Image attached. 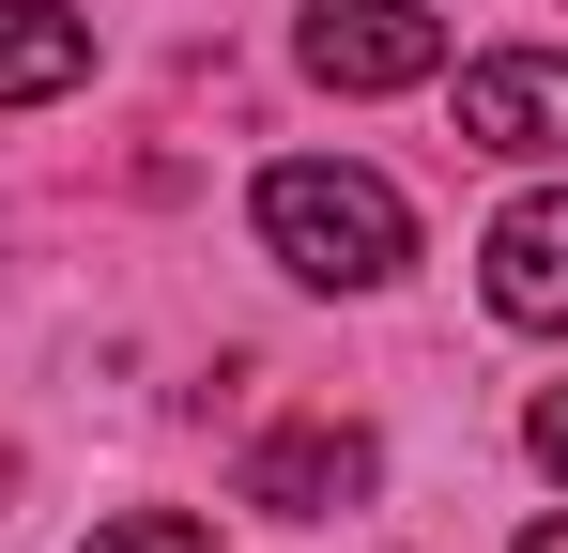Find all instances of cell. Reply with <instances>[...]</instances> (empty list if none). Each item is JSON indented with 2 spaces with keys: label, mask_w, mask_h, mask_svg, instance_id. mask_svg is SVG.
<instances>
[{
  "label": "cell",
  "mask_w": 568,
  "mask_h": 553,
  "mask_svg": "<svg viewBox=\"0 0 568 553\" xmlns=\"http://www.w3.org/2000/svg\"><path fill=\"white\" fill-rule=\"evenodd\" d=\"M262 247L307 292H384L415 262V200L384 170H354V154H292V170H262Z\"/></svg>",
  "instance_id": "6da1fadb"
},
{
  "label": "cell",
  "mask_w": 568,
  "mask_h": 553,
  "mask_svg": "<svg viewBox=\"0 0 568 553\" xmlns=\"http://www.w3.org/2000/svg\"><path fill=\"white\" fill-rule=\"evenodd\" d=\"M292 62L323 92H415V78H446V16L430 0H307Z\"/></svg>",
  "instance_id": "7a4b0ae2"
},
{
  "label": "cell",
  "mask_w": 568,
  "mask_h": 553,
  "mask_svg": "<svg viewBox=\"0 0 568 553\" xmlns=\"http://www.w3.org/2000/svg\"><path fill=\"white\" fill-rule=\"evenodd\" d=\"M369 476H384V446L354 415H292V431L246 446V507H262V523H323V507H354Z\"/></svg>",
  "instance_id": "3957f363"
},
{
  "label": "cell",
  "mask_w": 568,
  "mask_h": 553,
  "mask_svg": "<svg viewBox=\"0 0 568 553\" xmlns=\"http://www.w3.org/2000/svg\"><path fill=\"white\" fill-rule=\"evenodd\" d=\"M476 292H491V323H523V339H568V184H538V200H507V215H491V247H476Z\"/></svg>",
  "instance_id": "277c9868"
},
{
  "label": "cell",
  "mask_w": 568,
  "mask_h": 553,
  "mask_svg": "<svg viewBox=\"0 0 568 553\" xmlns=\"http://www.w3.org/2000/svg\"><path fill=\"white\" fill-rule=\"evenodd\" d=\"M462 139H476V154H568V62H554V47L462 62Z\"/></svg>",
  "instance_id": "5b68a950"
},
{
  "label": "cell",
  "mask_w": 568,
  "mask_h": 553,
  "mask_svg": "<svg viewBox=\"0 0 568 553\" xmlns=\"http://www.w3.org/2000/svg\"><path fill=\"white\" fill-rule=\"evenodd\" d=\"M78 78H93V16L78 0H0V108H47Z\"/></svg>",
  "instance_id": "8992f818"
},
{
  "label": "cell",
  "mask_w": 568,
  "mask_h": 553,
  "mask_svg": "<svg viewBox=\"0 0 568 553\" xmlns=\"http://www.w3.org/2000/svg\"><path fill=\"white\" fill-rule=\"evenodd\" d=\"M93 553H215V523L200 507H123V523H93Z\"/></svg>",
  "instance_id": "52a82bcc"
},
{
  "label": "cell",
  "mask_w": 568,
  "mask_h": 553,
  "mask_svg": "<svg viewBox=\"0 0 568 553\" xmlns=\"http://www.w3.org/2000/svg\"><path fill=\"white\" fill-rule=\"evenodd\" d=\"M523 446H538V476H568V384H538V415H523Z\"/></svg>",
  "instance_id": "ba28073f"
},
{
  "label": "cell",
  "mask_w": 568,
  "mask_h": 553,
  "mask_svg": "<svg viewBox=\"0 0 568 553\" xmlns=\"http://www.w3.org/2000/svg\"><path fill=\"white\" fill-rule=\"evenodd\" d=\"M507 553H568V523H523V539H507Z\"/></svg>",
  "instance_id": "9c48e42d"
},
{
  "label": "cell",
  "mask_w": 568,
  "mask_h": 553,
  "mask_svg": "<svg viewBox=\"0 0 568 553\" xmlns=\"http://www.w3.org/2000/svg\"><path fill=\"white\" fill-rule=\"evenodd\" d=\"M0 492H16V446H0Z\"/></svg>",
  "instance_id": "30bf717a"
}]
</instances>
